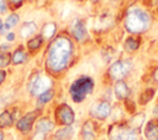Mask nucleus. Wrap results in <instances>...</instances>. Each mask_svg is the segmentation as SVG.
<instances>
[{"label": "nucleus", "mask_w": 158, "mask_h": 140, "mask_svg": "<svg viewBox=\"0 0 158 140\" xmlns=\"http://www.w3.org/2000/svg\"><path fill=\"white\" fill-rule=\"evenodd\" d=\"M74 54V44L67 34L57 36L47 48L46 68L49 74L57 75L63 72L70 64Z\"/></svg>", "instance_id": "nucleus-1"}, {"label": "nucleus", "mask_w": 158, "mask_h": 140, "mask_svg": "<svg viewBox=\"0 0 158 140\" xmlns=\"http://www.w3.org/2000/svg\"><path fill=\"white\" fill-rule=\"evenodd\" d=\"M152 25V15L138 6H131L125 17V28L132 34H141Z\"/></svg>", "instance_id": "nucleus-2"}, {"label": "nucleus", "mask_w": 158, "mask_h": 140, "mask_svg": "<svg viewBox=\"0 0 158 140\" xmlns=\"http://www.w3.org/2000/svg\"><path fill=\"white\" fill-rule=\"evenodd\" d=\"M93 88H94L93 79L89 76H80L70 85L69 93H70L72 99L79 103V102H83L89 93H91Z\"/></svg>", "instance_id": "nucleus-3"}, {"label": "nucleus", "mask_w": 158, "mask_h": 140, "mask_svg": "<svg viewBox=\"0 0 158 140\" xmlns=\"http://www.w3.org/2000/svg\"><path fill=\"white\" fill-rule=\"evenodd\" d=\"M139 130L131 128L126 123H115L109 126V140H137Z\"/></svg>", "instance_id": "nucleus-4"}, {"label": "nucleus", "mask_w": 158, "mask_h": 140, "mask_svg": "<svg viewBox=\"0 0 158 140\" xmlns=\"http://www.w3.org/2000/svg\"><path fill=\"white\" fill-rule=\"evenodd\" d=\"M132 69V63L128 59H120L112 63L107 69V76L115 81L123 80Z\"/></svg>", "instance_id": "nucleus-5"}, {"label": "nucleus", "mask_w": 158, "mask_h": 140, "mask_svg": "<svg viewBox=\"0 0 158 140\" xmlns=\"http://www.w3.org/2000/svg\"><path fill=\"white\" fill-rule=\"evenodd\" d=\"M52 81L49 76L42 74H33L28 81V91L32 96H40L44 91L49 90Z\"/></svg>", "instance_id": "nucleus-6"}, {"label": "nucleus", "mask_w": 158, "mask_h": 140, "mask_svg": "<svg viewBox=\"0 0 158 140\" xmlns=\"http://www.w3.org/2000/svg\"><path fill=\"white\" fill-rule=\"evenodd\" d=\"M41 111L40 109H35L31 112H27L25 115H22L17 122H16V129L22 133V134H27L31 131L35 122L37 120V118L40 117Z\"/></svg>", "instance_id": "nucleus-7"}, {"label": "nucleus", "mask_w": 158, "mask_h": 140, "mask_svg": "<svg viewBox=\"0 0 158 140\" xmlns=\"http://www.w3.org/2000/svg\"><path fill=\"white\" fill-rule=\"evenodd\" d=\"M54 118L59 125H72L74 122V112L67 103H62L57 106L54 111Z\"/></svg>", "instance_id": "nucleus-8"}, {"label": "nucleus", "mask_w": 158, "mask_h": 140, "mask_svg": "<svg viewBox=\"0 0 158 140\" xmlns=\"http://www.w3.org/2000/svg\"><path fill=\"white\" fill-rule=\"evenodd\" d=\"M70 34L79 43H85L89 39L85 22L81 18H74L70 23Z\"/></svg>", "instance_id": "nucleus-9"}, {"label": "nucleus", "mask_w": 158, "mask_h": 140, "mask_svg": "<svg viewBox=\"0 0 158 140\" xmlns=\"http://www.w3.org/2000/svg\"><path fill=\"white\" fill-rule=\"evenodd\" d=\"M110 113H111V104L109 101H105V99L96 101L90 107V115L99 120L106 119L110 115Z\"/></svg>", "instance_id": "nucleus-10"}, {"label": "nucleus", "mask_w": 158, "mask_h": 140, "mask_svg": "<svg viewBox=\"0 0 158 140\" xmlns=\"http://www.w3.org/2000/svg\"><path fill=\"white\" fill-rule=\"evenodd\" d=\"M114 91H115V95H116L117 99H123V101L127 99L130 97V93H131L128 85L123 80L116 81L115 87H114Z\"/></svg>", "instance_id": "nucleus-11"}, {"label": "nucleus", "mask_w": 158, "mask_h": 140, "mask_svg": "<svg viewBox=\"0 0 158 140\" xmlns=\"http://www.w3.org/2000/svg\"><path fill=\"white\" fill-rule=\"evenodd\" d=\"M81 139L83 140H95L96 126L91 120H86L81 126Z\"/></svg>", "instance_id": "nucleus-12"}, {"label": "nucleus", "mask_w": 158, "mask_h": 140, "mask_svg": "<svg viewBox=\"0 0 158 140\" xmlns=\"http://www.w3.org/2000/svg\"><path fill=\"white\" fill-rule=\"evenodd\" d=\"M141 45V38L138 34H133V36H128L125 42H123V47L128 53H133L136 52Z\"/></svg>", "instance_id": "nucleus-13"}, {"label": "nucleus", "mask_w": 158, "mask_h": 140, "mask_svg": "<svg viewBox=\"0 0 158 140\" xmlns=\"http://www.w3.org/2000/svg\"><path fill=\"white\" fill-rule=\"evenodd\" d=\"M144 136L146 139H156L158 136V119H151L144 128Z\"/></svg>", "instance_id": "nucleus-14"}, {"label": "nucleus", "mask_w": 158, "mask_h": 140, "mask_svg": "<svg viewBox=\"0 0 158 140\" xmlns=\"http://www.w3.org/2000/svg\"><path fill=\"white\" fill-rule=\"evenodd\" d=\"M14 120H15V115L10 111H7V109L2 111L0 113V129L2 130V129L11 128L14 124Z\"/></svg>", "instance_id": "nucleus-15"}, {"label": "nucleus", "mask_w": 158, "mask_h": 140, "mask_svg": "<svg viewBox=\"0 0 158 140\" xmlns=\"http://www.w3.org/2000/svg\"><path fill=\"white\" fill-rule=\"evenodd\" d=\"M53 128H54L53 122L47 117H43V118L38 119L37 123H36V130H40V131L46 133V134L51 133L53 130Z\"/></svg>", "instance_id": "nucleus-16"}, {"label": "nucleus", "mask_w": 158, "mask_h": 140, "mask_svg": "<svg viewBox=\"0 0 158 140\" xmlns=\"http://www.w3.org/2000/svg\"><path fill=\"white\" fill-rule=\"evenodd\" d=\"M27 60V53L25 52V49L22 47H19L14 50V53L11 54V63L14 65H20L23 64Z\"/></svg>", "instance_id": "nucleus-17"}, {"label": "nucleus", "mask_w": 158, "mask_h": 140, "mask_svg": "<svg viewBox=\"0 0 158 140\" xmlns=\"http://www.w3.org/2000/svg\"><path fill=\"white\" fill-rule=\"evenodd\" d=\"M36 29H37V26H36L35 22H32V21L23 22V25L20 28V36L22 38H30L31 36L35 34Z\"/></svg>", "instance_id": "nucleus-18"}, {"label": "nucleus", "mask_w": 158, "mask_h": 140, "mask_svg": "<svg viewBox=\"0 0 158 140\" xmlns=\"http://www.w3.org/2000/svg\"><path fill=\"white\" fill-rule=\"evenodd\" d=\"M43 41H44V39H43V37H42L41 34L30 38V39L27 41V49H28V52H30V53H36L37 50H40V48H41L42 44H43Z\"/></svg>", "instance_id": "nucleus-19"}, {"label": "nucleus", "mask_w": 158, "mask_h": 140, "mask_svg": "<svg viewBox=\"0 0 158 140\" xmlns=\"http://www.w3.org/2000/svg\"><path fill=\"white\" fill-rule=\"evenodd\" d=\"M56 32H57V25L54 22H47L42 27L41 36L43 37V39H52L54 37Z\"/></svg>", "instance_id": "nucleus-20"}, {"label": "nucleus", "mask_w": 158, "mask_h": 140, "mask_svg": "<svg viewBox=\"0 0 158 140\" xmlns=\"http://www.w3.org/2000/svg\"><path fill=\"white\" fill-rule=\"evenodd\" d=\"M112 23H114L112 16L106 14V15H100V16H98L95 26H96L98 29H106V28H107L110 25H112Z\"/></svg>", "instance_id": "nucleus-21"}, {"label": "nucleus", "mask_w": 158, "mask_h": 140, "mask_svg": "<svg viewBox=\"0 0 158 140\" xmlns=\"http://www.w3.org/2000/svg\"><path fill=\"white\" fill-rule=\"evenodd\" d=\"M72 135H73V128L70 125H65L56 131L54 139L56 140H69Z\"/></svg>", "instance_id": "nucleus-22"}, {"label": "nucleus", "mask_w": 158, "mask_h": 140, "mask_svg": "<svg viewBox=\"0 0 158 140\" xmlns=\"http://www.w3.org/2000/svg\"><path fill=\"white\" fill-rule=\"evenodd\" d=\"M153 96H154V88L148 87V88H146V90L139 95V97H138V103L142 104V106H144V104H147V103L153 98Z\"/></svg>", "instance_id": "nucleus-23"}, {"label": "nucleus", "mask_w": 158, "mask_h": 140, "mask_svg": "<svg viewBox=\"0 0 158 140\" xmlns=\"http://www.w3.org/2000/svg\"><path fill=\"white\" fill-rule=\"evenodd\" d=\"M53 96H54V91H53L52 88H49V90L44 91L43 93H41V95L38 96L37 102H38V104H46V103H48V102L53 98Z\"/></svg>", "instance_id": "nucleus-24"}, {"label": "nucleus", "mask_w": 158, "mask_h": 140, "mask_svg": "<svg viewBox=\"0 0 158 140\" xmlns=\"http://www.w3.org/2000/svg\"><path fill=\"white\" fill-rule=\"evenodd\" d=\"M143 120H144V114H143V113H138V114H136V115L131 119V122H130V126L133 128V129L139 130V128H141Z\"/></svg>", "instance_id": "nucleus-25"}, {"label": "nucleus", "mask_w": 158, "mask_h": 140, "mask_svg": "<svg viewBox=\"0 0 158 140\" xmlns=\"http://www.w3.org/2000/svg\"><path fill=\"white\" fill-rule=\"evenodd\" d=\"M19 21H20V16H19L17 14H11V15L7 16V18H6V21H5V25H6L9 28H12V27H15V26L19 23Z\"/></svg>", "instance_id": "nucleus-26"}, {"label": "nucleus", "mask_w": 158, "mask_h": 140, "mask_svg": "<svg viewBox=\"0 0 158 140\" xmlns=\"http://www.w3.org/2000/svg\"><path fill=\"white\" fill-rule=\"evenodd\" d=\"M11 63V54L7 53H0V69L9 66V64Z\"/></svg>", "instance_id": "nucleus-27"}, {"label": "nucleus", "mask_w": 158, "mask_h": 140, "mask_svg": "<svg viewBox=\"0 0 158 140\" xmlns=\"http://www.w3.org/2000/svg\"><path fill=\"white\" fill-rule=\"evenodd\" d=\"M46 135H47L46 133H42L40 130H36L35 134L31 136L30 140H46Z\"/></svg>", "instance_id": "nucleus-28"}, {"label": "nucleus", "mask_w": 158, "mask_h": 140, "mask_svg": "<svg viewBox=\"0 0 158 140\" xmlns=\"http://www.w3.org/2000/svg\"><path fill=\"white\" fill-rule=\"evenodd\" d=\"M23 1H25V0H9V4H10V7H11L12 10H15V9L21 7L22 4H23Z\"/></svg>", "instance_id": "nucleus-29"}, {"label": "nucleus", "mask_w": 158, "mask_h": 140, "mask_svg": "<svg viewBox=\"0 0 158 140\" xmlns=\"http://www.w3.org/2000/svg\"><path fill=\"white\" fill-rule=\"evenodd\" d=\"M143 5L147 7H153L158 5V0H143Z\"/></svg>", "instance_id": "nucleus-30"}, {"label": "nucleus", "mask_w": 158, "mask_h": 140, "mask_svg": "<svg viewBox=\"0 0 158 140\" xmlns=\"http://www.w3.org/2000/svg\"><path fill=\"white\" fill-rule=\"evenodd\" d=\"M7 10V2L6 0H0V14H5Z\"/></svg>", "instance_id": "nucleus-31"}, {"label": "nucleus", "mask_w": 158, "mask_h": 140, "mask_svg": "<svg viewBox=\"0 0 158 140\" xmlns=\"http://www.w3.org/2000/svg\"><path fill=\"white\" fill-rule=\"evenodd\" d=\"M6 71L5 70H2V69H0V86L4 84V81H5V79H6Z\"/></svg>", "instance_id": "nucleus-32"}, {"label": "nucleus", "mask_w": 158, "mask_h": 140, "mask_svg": "<svg viewBox=\"0 0 158 140\" xmlns=\"http://www.w3.org/2000/svg\"><path fill=\"white\" fill-rule=\"evenodd\" d=\"M9 48H10L9 44H1V45H0V53H7Z\"/></svg>", "instance_id": "nucleus-33"}, {"label": "nucleus", "mask_w": 158, "mask_h": 140, "mask_svg": "<svg viewBox=\"0 0 158 140\" xmlns=\"http://www.w3.org/2000/svg\"><path fill=\"white\" fill-rule=\"evenodd\" d=\"M15 38H16V36H15V33H12V32H10V33H7V34H6V39H7L9 42L15 41Z\"/></svg>", "instance_id": "nucleus-34"}, {"label": "nucleus", "mask_w": 158, "mask_h": 140, "mask_svg": "<svg viewBox=\"0 0 158 140\" xmlns=\"http://www.w3.org/2000/svg\"><path fill=\"white\" fill-rule=\"evenodd\" d=\"M153 79L158 82V68H157V69L154 70V72H153Z\"/></svg>", "instance_id": "nucleus-35"}, {"label": "nucleus", "mask_w": 158, "mask_h": 140, "mask_svg": "<svg viewBox=\"0 0 158 140\" xmlns=\"http://www.w3.org/2000/svg\"><path fill=\"white\" fill-rule=\"evenodd\" d=\"M0 140H4V133L1 129H0Z\"/></svg>", "instance_id": "nucleus-36"}, {"label": "nucleus", "mask_w": 158, "mask_h": 140, "mask_svg": "<svg viewBox=\"0 0 158 140\" xmlns=\"http://www.w3.org/2000/svg\"><path fill=\"white\" fill-rule=\"evenodd\" d=\"M90 1H91V2H94V4H95V2H98V1H100V0H90Z\"/></svg>", "instance_id": "nucleus-37"}, {"label": "nucleus", "mask_w": 158, "mask_h": 140, "mask_svg": "<svg viewBox=\"0 0 158 140\" xmlns=\"http://www.w3.org/2000/svg\"><path fill=\"white\" fill-rule=\"evenodd\" d=\"M2 27V21H1V18H0V28Z\"/></svg>", "instance_id": "nucleus-38"}, {"label": "nucleus", "mask_w": 158, "mask_h": 140, "mask_svg": "<svg viewBox=\"0 0 158 140\" xmlns=\"http://www.w3.org/2000/svg\"><path fill=\"white\" fill-rule=\"evenodd\" d=\"M154 140H158V136H157V138H156V139H154Z\"/></svg>", "instance_id": "nucleus-39"}, {"label": "nucleus", "mask_w": 158, "mask_h": 140, "mask_svg": "<svg viewBox=\"0 0 158 140\" xmlns=\"http://www.w3.org/2000/svg\"><path fill=\"white\" fill-rule=\"evenodd\" d=\"M157 11H158V7H157Z\"/></svg>", "instance_id": "nucleus-40"}]
</instances>
